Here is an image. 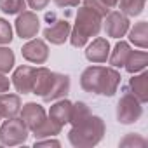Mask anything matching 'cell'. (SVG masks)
<instances>
[{
	"label": "cell",
	"instance_id": "obj_1",
	"mask_svg": "<svg viewBox=\"0 0 148 148\" xmlns=\"http://www.w3.org/2000/svg\"><path fill=\"white\" fill-rule=\"evenodd\" d=\"M106 134V125L101 117L89 115L86 120L71 125L68 132V141L75 148H92L96 146Z\"/></svg>",
	"mask_w": 148,
	"mask_h": 148
},
{
	"label": "cell",
	"instance_id": "obj_2",
	"mask_svg": "<svg viewBox=\"0 0 148 148\" xmlns=\"http://www.w3.org/2000/svg\"><path fill=\"white\" fill-rule=\"evenodd\" d=\"M101 23H103V18L94 12L92 9L89 7H80L77 11V18H75V25H73L71 32H70V44L73 47H84L89 38L92 37H98L99 30H101Z\"/></svg>",
	"mask_w": 148,
	"mask_h": 148
},
{
	"label": "cell",
	"instance_id": "obj_3",
	"mask_svg": "<svg viewBox=\"0 0 148 148\" xmlns=\"http://www.w3.org/2000/svg\"><path fill=\"white\" fill-rule=\"evenodd\" d=\"M28 136H30V129L25 125L21 117L5 119V122L0 125V145H5V146L25 145Z\"/></svg>",
	"mask_w": 148,
	"mask_h": 148
},
{
	"label": "cell",
	"instance_id": "obj_4",
	"mask_svg": "<svg viewBox=\"0 0 148 148\" xmlns=\"http://www.w3.org/2000/svg\"><path fill=\"white\" fill-rule=\"evenodd\" d=\"M141 115H143V103L131 92L124 94L117 103V120L120 124L124 125L134 124L141 119Z\"/></svg>",
	"mask_w": 148,
	"mask_h": 148
},
{
	"label": "cell",
	"instance_id": "obj_5",
	"mask_svg": "<svg viewBox=\"0 0 148 148\" xmlns=\"http://www.w3.org/2000/svg\"><path fill=\"white\" fill-rule=\"evenodd\" d=\"M14 28H16V33H18L19 38L30 40V38H33L38 33V30H40V19H38V16L33 11H23V12L18 14Z\"/></svg>",
	"mask_w": 148,
	"mask_h": 148
},
{
	"label": "cell",
	"instance_id": "obj_6",
	"mask_svg": "<svg viewBox=\"0 0 148 148\" xmlns=\"http://www.w3.org/2000/svg\"><path fill=\"white\" fill-rule=\"evenodd\" d=\"M131 28L129 18L125 14H122L120 11H110L105 16V32L108 37L112 38H122L127 35Z\"/></svg>",
	"mask_w": 148,
	"mask_h": 148
},
{
	"label": "cell",
	"instance_id": "obj_7",
	"mask_svg": "<svg viewBox=\"0 0 148 148\" xmlns=\"http://www.w3.org/2000/svg\"><path fill=\"white\" fill-rule=\"evenodd\" d=\"M21 54L26 61L33 64H44L49 59V45L45 40L33 37L21 47Z\"/></svg>",
	"mask_w": 148,
	"mask_h": 148
},
{
	"label": "cell",
	"instance_id": "obj_8",
	"mask_svg": "<svg viewBox=\"0 0 148 148\" xmlns=\"http://www.w3.org/2000/svg\"><path fill=\"white\" fill-rule=\"evenodd\" d=\"M33 79H35V68L28 64H21L14 70L11 84L19 94H32L33 91Z\"/></svg>",
	"mask_w": 148,
	"mask_h": 148
},
{
	"label": "cell",
	"instance_id": "obj_9",
	"mask_svg": "<svg viewBox=\"0 0 148 148\" xmlns=\"http://www.w3.org/2000/svg\"><path fill=\"white\" fill-rule=\"evenodd\" d=\"M19 115H21V120L25 122V125H26L30 131L37 129V127H38V125L47 119V113H45L44 106H42V105H38V103H33V101H30V103L23 105V106H21Z\"/></svg>",
	"mask_w": 148,
	"mask_h": 148
},
{
	"label": "cell",
	"instance_id": "obj_10",
	"mask_svg": "<svg viewBox=\"0 0 148 148\" xmlns=\"http://www.w3.org/2000/svg\"><path fill=\"white\" fill-rule=\"evenodd\" d=\"M70 92V77L63 75V73H56L52 71V79H51V86L45 92V96L42 99L45 101H56L59 98H64Z\"/></svg>",
	"mask_w": 148,
	"mask_h": 148
},
{
	"label": "cell",
	"instance_id": "obj_11",
	"mask_svg": "<svg viewBox=\"0 0 148 148\" xmlns=\"http://www.w3.org/2000/svg\"><path fill=\"white\" fill-rule=\"evenodd\" d=\"M120 73L113 68V66H103L101 71V79H99V87H98V94L101 96H113L117 92V87L120 84Z\"/></svg>",
	"mask_w": 148,
	"mask_h": 148
},
{
	"label": "cell",
	"instance_id": "obj_12",
	"mask_svg": "<svg viewBox=\"0 0 148 148\" xmlns=\"http://www.w3.org/2000/svg\"><path fill=\"white\" fill-rule=\"evenodd\" d=\"M110 51H112V47H110V42L105 38V37H96L89 45H87V49H86V58H87V61H91V63H106V59H108V56H110Z\"/></svg>",
	"mask_w": 148,
	"mask_h": 148
},
{
	"label": "cell",
	"instance_id": "obj_13",
	"mask_svg": "<svg viewBox=\"0 0 148 148\" xmlns=\"http://www.w3.org/2000/svg\"><path fill=\"white\" fill-rule=\"evenodd\" d=\"M70 32H71L70 23L64 21V19H59V21H56L54 25H51L44 30V38L47 42L54 44V45H63L68 40Z\"/></svg>",
	"mask_w": 148,
	"mask_h": 148
},
{
	"label": "cell",
	"instance_id": "obj_14",
	"mask_svg": "<svg viewBox=\"0 0 148 148\" xmlns=\"http://www.w3.org/2000/svg\"><path fill=\"white\" fill-rule=\"evenodd\" d=\"M21 98L19 94H11L7 92H0V117L2 119H12L18 117L21 112Z\"/></svg>",
	"mask_w": 148,
	"mask_h": 148
},
{
	"label": "cell",
	"instance_id": "obj_15",
	"mask_svg": "<svg viewBox=\"0 0 148 148\" xmlns=\"http://www.w3.org/2000/svg\"><path fill=\"white\" fill-rule=\"evenodd\" d=\"M101 71H103V66H87L82 75H80V87L86 91V92H91V94H98V86H99V79H101Z\"/></svg>",
	"mask_w": 148,
	"mask_h": 148
},
{
	"label": "cell",
	"instance_id": "obj_16",
	"mask_svg": "<svg viewBox=\"0 0 148 148\" xmlns=\"http://www.w3.org/2000/svg\"><path fill=\"white\" fill-rule=\"evenodd\" d=\"M129 89L131 94L136 96L141 103L148 101V71H139V73H132V79L129 80Z\"/></svg>",
	"mask_w": 148,
	"mask_h": 148
},
{
	"label": "cell",
	"instance_id": "obj_17",
	"mask_svg": "<svg viewBox=\"0 0 148 148\" xmlns=\"http://www.w3.org/2000/svg\"><path fill=\"white\" fill-rule=\"evenodd\" d=\"M71 105H73L71 101H68V99H61V98H59V101H56V103L51 106V110H49V119H52L54 122H58L59 125L64 127V124L70 122Z\"/></svg>",
	"mask_w": 148,
	"mask_h": 148
},
{
	"label": "cell",
	"instance_id": "obj_18",
	"mask_svg": "<svg viewBox=\"0 0 148 148\" xmlns=\"http://www.w3.org/2000/svg\"><path fill=\"white\" fill-rule=\"evenodd\" d=\"M51 79H52V71L45 66H40V68H35V79H33V94L44 98L49 86H51Z\"/></svg>",
	"mask_w": 148,
	"mask_h": 148
},
{
	"label": "cell",
	"instance_id": "obj_19",
	"mask_svg": "<svg viewBox=\"0 0 148 148\" xmlns=\"http://www.w3.org/2000/svg\"><path fill=\"white\" fill-rule=\"evenodd\" d=\"M129 42L134 44L139 49H146L148 47V23L146 21H139L136 23L132 28H129Z\"/></svg>",
	"mask_w": 148,
	"mask_h": 148
},
{
	"label": "cell",
	"instance_id": "obj_20",
	"mask_svg": "<svg viewBox=\"0 0 148 148\" xmlns=\"http://www.w3.org/2000/svg\"><path fill=\"white\" fill-rule=\"evenodd\" d=\"M148 64V54L145 51H131L129 56H127V61L124 64V68L131 73H139L146 68Z\"/></svg>",
	"mask_w": 148,
	"mask_h": 148
},
{
	"label": "cell",
	"instance_id": "obj_21",
	"mask_svg": "<svg viewBox=\"0 0 148 148\" xmlns=\"http://www.w3.org/2000/svg\"><path fill=\"white\" fill-rule=\"evenodd\" d=\"M131 51H132V49H131V45H129L127 42H124V40L117 42L115 47H113V51H110V56H108L110 64H112L113 68H122V66L125 64L127 56H129Z\"/></svg>",
	"mask_w": 148,
	"mask_h": 148
},
{
	"label": "cell",
	"instance_id": "obj_22",
	"mask_svg": "<svg viewBox=\"0 0 148 148\" xmlns=\"http://www.w3.org/2000/svg\"><path fill=\"white\" fill-rule=\"evenodd\" d=\"M61 129H63V125H59L58 122H54L52 119H45L37 129H33L32 132H33V136H35V139H42V138H52V136H56V134H59L61 132Z\"/></svg>",
	"mask_w": 148,
	"mask_h": 148
},
{
	"label": "cell",
	"instance_id": "obj_23",
	"mask_svg": "<svg viewBox=\"0 0 148 148\" xmlns=\"http://www.w3.org/2000/svg\"><path fill=\"white\" fill-rule=\"evenodd\" d=\"M146 0H119L117 5L120 7V12L125 14L127 18H136L143 12Z\"/></svg>",
	"mask_w": 148,
	"mask_h": 148
},
{
	"label": "cell",
	"instance_id": "obj_24",
	"mask_svg": "<svg viewBox=\"0 0 148 148\" xmlns=\"http://www.w3.org/2000/svg\"><path fill=\"white\" fill-rule=\"evenodd\" d=\"M89 115H91L89 106H87L86 103H82V101H77V103H73V105H71V113H70V122H68V124L75 125V124L86 120Z\"/></svg>",
	"mask_w": 148,
	"mask_h": 148
},
{
	"label": "cell",
	"instance_id": "obj_25",
	"mask_svg": "<svg viewBox=\"0 0 148 148\" xmlns=\"http://www.w3.org/2000/svg\"><path fill=\"white\" fill-rule=\"evenodd\" d=\"M0 11L9 16L19 14L26 11V0H0Z\"/></svg>",
	"mask_w": 148,
	"mask_h": 148
},
{
	"label": "cell",
	"instance_id": "obj_26",
	"mask_svg": "<svg viewBox=\"0 0 148 148\" xmlns=\"http://www.w3.org/2000/svg\"><path fill=\"white\" fill-rule=\"evenodd\" d=\"M16 64V56L9 47L0 45V71L2 73H9Z\"/></svg>",
	"mask_w": 148,
	"mask_h": 148
},
{
	"label": "cell",
	"instance_id": "obj_27",
	"mask_svg": "<svg viewBox=\"0 0 148 148\" xmlns=\"http://www.w3.org/2000/svg\"><path fill=\"white\" fill-rule=\"evenodd\" d=\"M146 145H148V141L141 134H136V132L125 134L119 143V146H122V148H145Z\"/></svg>",
	"mask_w": 148,
	"mask_h": 148
},
{
	"label": "cell",
	"instance_id": "obj_28",
	"mask_svg": "<svg viewBox=\"0 0 148 148\" xmlns=\"http://www.w3.org/2000/svg\"><path fill=\"white\" fill-rule=\"evenodd\" d=\"M12 26L7 19L0 18V45H7L12 42Z\"/></svg>",
	"mask_w": 148,
	"mask_h": 148
},
{
	"label": "cell",
	"instance_id": "obj_29",
	"mask_svg": "<svg viewBox=\"0 0 148 148\" xmlns=\"http://www.w3.org/2000/svg\"><path fill=\"white\" fill-rule=\"evenodd\" d=\"M84 5L89 7V9H92L94 12H98L101 18H105V16L110 12V9L101 2V0H84Z\"/></svg>",
	"mask_w": 148,
	"mask_h": 148
},
{
	"label": "cell",
	"instance_id": "obj_30",
	"mask_svg": "<svg viewBox=\"0 0 148 148\" xmlns=\"http://www.w3.org/2000/svg\"><path fill=\"white\" fill-rule=\"evenodd\" d=\"M49 2L51 0H26V5L33 11H42L49 5Z\"/></svg>",
	"mask_w": 148,
	"mask_h": 148
},
{
	"label": "cell",
	"instance_id": "obj_31",
	"mask_svg": "<svg viewBox=\"0 0 148 148\" xmlns=\"http://www.w3.org/2000/svg\"><path fill=\"white\" fill-rule=\"evenodd\" d=\"M33 146L35 148H38V146H56V148H59L61 146V143L58 141V139H35V143H33Z\"/></svg>",
	"mask_w": 148,
	"mask_h": 148
},
{
	"label": "cell",
	"instance_id": "obj_32",
	"mask_svg": "<svg viewBox=\"0 0 148 148\" xmlns=\"http://www.w3.org/2000/svg\"><path fill=\"white\" fill-rule=\"evenodd\" d=\"M52 2H54L58 7L64 9V7H77V5L80 4V0H52Z\"/></svg>",
	"mask_w": 148,
	"mask_h": 148
},
{
	"label": "cell",
	"instance_id": "obj_33",
	"mask_svg": "<svg viewBox=\"0 0 148 148\" xmlns=\"http://www.w3.org/2000/svg\"><path fill=\"white\" fill-rule=\"evenodd\" d=\"M11 87V80L5 77V73L0 71V92H7Z\"/></svg>",
	"mask_w": 148,
	"mask_h": 148
},
{
	"label": "cell",
	"instance_id": "obj_34",
	"mask_svg": "<svg viewBox=\"0 0 148 148\" xmlns=\"http://www.w3.org/2000/svg\"><path fill=\"white\" fill-rule=\"evenodd\" d=\"M101 2L108 7V9H113V7H117V4H119V0H101Z\"/></svg>",
	"mask_w": 148,
	"mask_h": 148
},
{
	"label": "cell",
	"instance_id": "obj_35",
	"mask_svg": "<svg viewBox=\"0 0 148 148\" xmlns=\"http://www.w3.org/2000/svg\"><path fill=\"white\" fill-rule=\"evenodd\" d=\"M0 120H2V117H0Z\"/></svg>",
	"mask_w": 148,
	"mask_h": 148
}]
</instances>
